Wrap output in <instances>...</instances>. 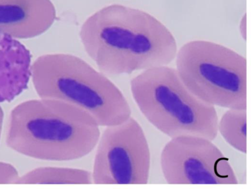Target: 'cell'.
Instances as JSON below:
<instances>
[{
	"label": "cell",
	"mask_w": 251,
	"mask_h": 189,
	"mask_svg": "<svg viewBox=\"0 0 251 189\" xmlns=\"http://www.w3.org/2000/svg\"><path fill=\"white\" fill-rule=\"evenodd\" d=\"M165 182L171 185H237L229 159L212 140L197 136L171 138L160 155Z\"/></svg>",
	"instance_id": "cell-7"
},
{
	"label": "cell",
	"mask_w": 251,
	"mask_h": 189,
	"mask_svg": "<svg viewBox=\"0 0 251 189\" xmlns=\"http://www.w3.org/2000/svg\"><path fill=\"white\" fill-rule=\"evenodd\" d=\"M31 79L39 97L78 107L100 127L120 124L131 117L129 103L121 89L107 76L75 55H41L32 63Z\"/></svg>",
	"instance_id": "cell-3"
},
{
	"label": "cell",
	"mask_w": 251,
	"mask_h": 189,
	"mask_svg": "<svg viewBox=\"0 0 251 189\" xmlns=\"http://www.w3.org/2000/svg\"><path fill=\"white\" fill-rule=\"evenodd\" d=\"M15 184H93L92 171L59 166L37 167L20 177Z\"/></svg>",
	"instance_id": "cell-10"
},
{
	"label": "cell",
	"mask_w": 251,
	"mask_h": 189,
	"mask_svg": "<svg viewBox=\"0 0 251 189\" xmlns=\"http://www.w3.org/2000/svg\"><path fill=\"white\" fill-rule=\"evenodd\" d=\"M104 128L95 148L93 184H148L151 150L137 120L131 116L125 122Z\"/></svg>",
	"instance_id": "cell-6"
},
{
	"label": "cell",
	"mask_w": 251,
	"mask_h": 189,
	"mask_svg": "<svg viewBox=\"0 0 251 189\" xmlns=\"http://www.w3.org/2000/svg\"><path fill=\"white\" fill-rule=\"evenodd\" d=\"M31 66L30 51L0 31V103L14 100L27 88Z\"/></svg>",
	"instance_id": "cell-9"
},
{
	"label": "cell",
	"mask_w": 251,
	"mask_h": 189,
	"mask_svg": "<svg viewBox=\"0 0 251 189\" xmlns=\"http://www.w3.org/2000/svg\"><path fill=\"white\" fill-rule=\"evenodd\" d=\"M3 119H4V113L3 109L1 106H0V139H1L2 128H3Z\"/></svg>",
	"instance_id": "cell-14"
},
{
	"label": "cell",
	"mask_w": 251,
	"mask_h": 189,
	"mask_svg": "<svg viewBox=\"0 0 251 189\" xmlns=\"http://www.w3.org/2000/svg\"><path fill=\"white\" fill-rule=\"evenodd\" d=\"M100 127L78 107L39 97L21 102L12 109L6 143L15 152L35 160L75 161L95 149Z\"/></svg>",
	"instance_id": "cell-2"
},
{
	"label": "cell",
	"mask_w": 251,
	"mask_h": 189,
	"mask_svg": "<svg viewBox=\"0 0 251 189\" xmlns=\"http://www.w3.org/2000/svg\"><path fill=\"white\" fill-rule=\"evenodd\" d=\"M239 31L240 35L244 41L248 39V19L246 13L242 16L239 24Z\"/></svg>",
	"instance_id": "cell-13"
},
{
	"label": "cell",
	"mask_w": 251,
	"mask_h": 189,
	"mask_svg": "<svg viewBox=\"0 0 251 189\" xmlns=\"http://www.w3.org/2000/svg\"><path fill=\"white\" fill-rule=\"evenodd\" d=\"M20 176L14 165L0 162V184H15Z\"/></svg>",
	"instance_id": "cell-12"
},
{
	"label": "cell",
	"mask_w": 251,
	"mask_h": 189,
	"mask_svg": "<svg viewBox=\"0 0 251 189\" xmlns=\"http://www.w3.org/2000/svg\"><path fill=\"white\" fill-rule=\"evenodd\" d=\"M79 36L88 55L106 76L168 66L178 50L175 37L159 20L118 4L89 17Z\"/></svg>",
	"instance_id": "cell-1"
},
{
	"label": "cell",
	"mask_w": 251,
	"mask_h": 189,
	"mask_svg": "<svg viewBox=\"0 0 251 189\" xmlns=\"http://www.w3.org/2000/svg\"><path fill=\"white\" fill-rule=\"evenodd\" d=\"M130 87L145 118L170 138L197 136L213 141L218 136L215 107L194 95L176 68L163 66L143 71L131 80Z\"/></svg>",
	"instance_id": "cell-4"
},
{
	"label": "cell",
	"mask_w": 251,
	"mask_h": 189,
	"mask_svg": "<svg viewBox=\"0 0 251 189\" xmlns=\"http://www.w3.org/2000/svg\"><path fill=\"white\" fill-rule=\"evenodd\" d=\"M219 120L218 133L232 148L242 153L246 154L247 109H227Z\"/></svg>",
	"instance_id": "cell-11"
},
{
	"label": "cell",
	"mask_w": 251,
	"mask_h": 189,
	"mask_svg": "<svg viewBox=\"0 0 251 189\" xmlns=\"http://www.w3.org/2000/svg\"><path fill=\"white\" fill-rule=\"evenodd\" d=\"M176 70L194 95L214 107L247 109L246 57L216 43L190 41L177 50Z\"/></svg>",
	"instance_id": "cell-5"
},
{
	"label": "cell",
	"mask_w": 251,
	"mask_h": 189,
	"mask_svg": "<svg viewBox=\"0 0 251 189\" xmlns=\"http://www.w3.org/2000/svg\"><path fill=\"white\" fill-rule=\"evenodd\" d=\"M56 18L50 0H0V31L16 39L41 35Z\"/></svg>",
	"instance_id": "cell-8"
}]
</instances>
